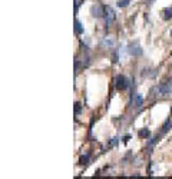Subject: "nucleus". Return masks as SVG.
Returning a JSON list of instances; mask_svg holds the SVG:
<instances>
[{
    "label": "nucleus",
    "mask_w": 172,
    "mask_h": 179,
    "mask_svg": "<svg viewBox=\"0 0 172 179\" xmlns=\"http://www.w3.org/2000/svg\"><path fill=\"white\" fill-rule=\"evenodd\" d=\"M132 102H133L135 107H141V106H142V103H143V98H142V95L136 93V95L132 98Z\"/></svg>",
    "instance_id": "423d86ee"
},
{
    "label": "nucleus",
    "mask_w": 172,
    "mask_h": 179,
    "mask_svg": "<svg viewBox=\"0 0 172 179\" xmlns=\"http://www.w3.org/2000/svg\"><path fill=\"white\" fill-rule=\"evenodd\" d=\"M130 0H118V7H126Z\"/></svg>",
    "instance_id": "9b49d317"
},
{
    "label": "nucleus",
    "mask_w": 172,
    "mask_h": 179,
    "mask_svg": "<svg viewBox=\"0 0 172 179\" xmlns=\"http://www.w3.org/2000/svg\"><path fill=\"white\" fill-rule=\"evenodd\" d=\"M103 17L106 19V25H111V23L113 22V19H115V13H113V10H112L109 6L105 7V16H103Z\"/></svg>",
    "instance_id": "39448f33"
},
{
    "label": "nucleus",
    "mask_w": 172,
    "mask_h": 179,
    "mask_svg": "<svg viewBox=\"0 0 172 179\" xmlns=\"http://www.w3.org/2000/svg\"><path fill=\"white\" fill-rule=\"evenodd\" d=\"M75 32L78 35H82L83 33V27H82V23L79 20H75Z\"/></svg>",
    "instance_id": "6e6552de"
},
{
    "label": "nucleus",
    "mask_w": 172,
    "mask_h": 179,
    "mask_svg": "<svg viewBox=\"0 0 172 179\" xmlns=\"http://www.w3.org/2000/svg\"><path fill=\"white\" fill-rule=\"evenodd\" d=\"M169 126H171V122L165 123V125H164V129H162V130H164V132H165V130H168V129H169Z\"/></svg>",
    "instance_id": "4468645a"
},
{
    "label": "nucleus",
    "mask_w": 172,
    "mask_h": 179,
    "mask_svg": "<svg viewBox=\"0 0 172 179\" xmlns=\"http://www.w3.org/2000/svg\"><path fill=\"white\" fill-rule=\"evenodd\" d=\"M162 19H165V20L172 19V7H168V9L162 10Z\"/></svg>",
    "instance_id": "0eeeda50"
},
{
    "label": "nucleus",
    "mask_w": 172,
    "mask_h": 179,
    "mask_svg": "<svg viewBox=\"0 0 172 179\" xmlns=\"http://www.w3.org/2000/svg\"><path fill=\"white\" fill-rule=\"evenodd\" d=\"M128 52H129V55H132V56H141L143 50H142V47H141L136 42H133V43H130V44H129Z\"/></svg>",
    "instance_id": "20e7f679"
},
{
    "label": "nucleus",
    "mask_w": 172,
    "mask_h": 179,
    "mask_svg": "<svg viewBox=\"0 0 172 179\" xmlns=\"http://www.w3.org/2000/svg\"><path fill=\"white\" fill-rule=\"evenodd\" d=\"M82 1H83V0H75V12H78V9L81 7Z\"/></svg>",
    "instance_id": "ddd939ff"
},
{
    "label": "nucleus",
    "mask_w": 172,
    "mask_h": 179,
    "mask_svg": "<svg viewBox=\"0 0 172 179\" xmlns=\"http://www.w3.org/2000/svg\"><path fill=\"white\" fill-rule=\"evenodd\" d=\"M87 162H89V155L85 153V155H82V156L79 158V163H81V165H86Z\"/></svg>",
    "instance_id": "9d476101"
},
{
    "label": "nucleus",
    "mask_w": 172,
    "mask_h": 179,
    "mask_svg": "<svg viewBox=\"0 0 172 179\" xmlns=\"http://www.w3.org/2000/svg\"><path fill=\"white\" fill-rule=\"evenodd\" d=\"M116 143H118V139L115 138V139H112V141H111V143H109V146H115Z\"/></svg>",
    "instance_id": "2eb2a0df"
},
{
    "label": "nucleus",
    "mask_w": 172,
    "mask_h": 179,
    "mask_svg": "<svg viewBox=\"0 0 172 179\" xmlns=\"http://www.w3.org/2000/svg\"><path fill=\"white\" fill-rule=\"evenodd\" d=\"M155 92L159 93V95H169V93H172V80L159 85V86L155 89Z\"/></svg>",
    "instance_id": "f257e3e1"
},
{
    "label": "nucleus",
    "mask_w": 172,
    "mask_h": 179,
    "mask_svg": "<svg viewBox=\"0 0 172 179\" xmlns=\"http://www.w3.org/2000/svg\"><path fill=\"white\" fill-rule=\"evenodd\" d=\"M90 14L93 17H103L105 16V7L100 4H93L90 7Z\"/></svg>",
    "instance_id": "7ed1b4c3"
},
{
    "label": "nucleus",
    "mask_w": 172,
    "mask_h": 179,
    "mask_svg": "<svg viewBox=\"0 0 172 179\" xmlns=\"http://www.w3.org/2000/svg\"><path fill=\"white\" fill-rule=\"evenodd\" d=\"M171 35H172V32H171Z\"/></svg>",
    "instance_id": "dca6fc26"
},
{
    "label": "nucleus",
    "mask_w": 172,
    "mask_h": 179,
    "mask_svg": "<svg viewBox=\"0 0 172 179\" xmlns=\"http://www.w3.org/2000/svg\"><path fill=\"white\" fill-rule=\"evenodd\" d=\"M81 112H82V106H81V103H75V113L79 115Z\"/></svg>",
    "instance_id": "f8f14e48"
},
{
    "label": "nucleus",
    "mask_w": 172,
    "mask_h": 179,
    "mask_svg": "<svg viewBox=\"0 0 172 179\" xmlns=\"http://www.w3.org/2000/svg\"><path fill=\"white\" fill-rule=\"evenodd\" d=\"M128 79L124 76V74H119V76H116V79H115V86H116V89L118 90H125L126 87H128Z\"/></svg>",
    "instance_id": "f03ea898"
},
{
    "label": "nucleus",
    "mask_w": 172,
    "mask_h": 179,
    "mask_svg": "<svg viewBox=\"0 0 172 179\" xmlns=\"http://www.w3.org/2000/svg\"><path fill=\"white\" fill-rule=\"evenodd\" d=\"M151 136V132H149V129H146V128H143V129H141L139 130V138H149Z\"/></svg>",
    "instance_id": "1a4fd4ad"
}]
</instances>
